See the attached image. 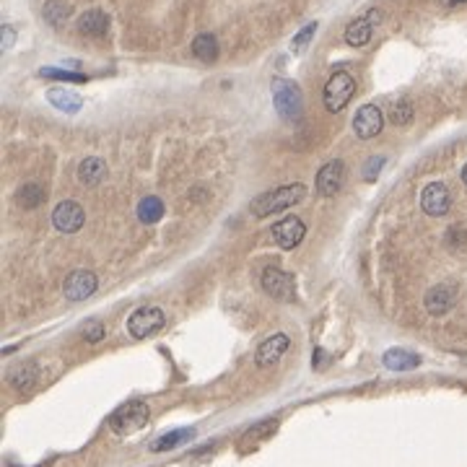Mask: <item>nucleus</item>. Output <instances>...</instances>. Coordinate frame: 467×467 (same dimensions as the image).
Here are the masks:
<instances>
[{
  "label": "nucleus",
  "instance_id": "1",
  "mask_svg": "<svg viewBox=\"0 0 467 467\" xmlns=\"http://www.w3.org/2000/svg\"><path fill=\"white\" fill-rule=\"evenodd\" d=\"M304 197H307V187H304V185H286V187L270 189V192L255 197L252 205H249V211H252V216H257V219H265V216L283 213V211H288V208H294V205L302 203Z\"/></svg>",
  "mask_w": 467,
  "mask_h": 467
},
{
  "label": "nucleus",
  "instance_id": "2",
  "mask_svg": "<svg viewBox=\"0 0 467 467\" xmlns=\"http://www.w3.org/2000/svg\"><path fill=\"white\" fill-rule=\"evenodd\" d=\"M148 418H151L148 402H143V400H128V402H122V405L106 418V426H109V431L117 434V436H130V434L141 431L143 426H148Z\"/></svg>",
  "mask_w": 467,
  "mask_h": 467
},
{
  "label": "nucleus",
  "instance_id": "3",
  "mask_svg": "<svg viewBox=\"0 0 467 467\" xmlns=\"http://www.w3.org/2000/svg\"><path fill=\"white\" fill-rule=\"evenodd\" d=\"M270 91H273V104H275V109H278V114L283 120L286 122L302 120L304 99H302V89L294 81H288V78H273Z\"/></svg>",
  "mask_w": 467,
  "mask_h": 467
},
{
  "label": "nucleus",
  "instance_id": "4",
  "mask_svg": "<svg viewBox=\"0 0 467 467\" xmlns=\"http://www.w3.org/2000/svg\"><path fill=\"white\" fill-rule=\"evenodd\" d=\"M356 94V78L346 70H338V73H332L330 81L324 83V91H322V101H324V109L332 114L343 112L348 106V101L353 99Z\"/></svg>",
  "mask_w": 467,
  "mask_h": 467
},
{
  "label": "nucleus",
  "instance_id": "5",
  "mask_svg": "<svg viewBox=\"0 0 467 467\" xmlns=\"http://www.w3.org/2000/svg\"><path fill=\"white\" fill-rule=\"evenodd\" d=\"M164 324H166V314L158 307H141V309H136L128 317V332L130 338L136 340L151 338L158 330H164Z\"/></svg>",
  "mask_w": 467,
  "mask_h": 467
},
{
  "label": "nucleus",
  "instance_id": "6",
  "mask_svg": "<svg viewBox=\"0 0 467 467\" xmlns=\"http://www.w3.org/2000/svg\"><path fill=\"white\" fill-rule=\"evenodd\" d=\"M260 286L268 296L278 299V302H294L296 299V280L291 273L280 270L275 265L265 268L263 275H260Z\"/></svg>",
  "mask_w": 467,
  "mask_h": 467
},
{
  "label": "nucleus",
  "instance_id": "7",
  "mask_svg": "<svg viewBox=\"0 0 467 467\" xmlns=\"http://www.w3.org/2000/svg\"><path fill=\"white\" fill-rule=\"evenodd\" d=\"M99 278L91 270H73L62 283V296L68 302H86L89 296L97 294Z\"/></svg>",
  "mask_w": 467,
  "mask_h": 467
},
{
  "label": "nucleus",
  "instance_id": "8",
  "mask_svg": "<svg viewBox=\"0 0 467 467\" xmlns=\"http://www.w3.org/2000/svg\"><path fill=\"white\" fill-rule=\"evenodd\" d=\"M421 208L426 216H434V219L446 216L449 208H452V195H449L446 185H441V182H431V185H426L421 192Z\"/></svg>",
  "mask_w": 467,
  "mask_h": 467
},
{
  "label": "nucleus",
  "instance_id": "9",
  "mask_svg": "<svg viewBox=\"0 0 467 467\" xmlns=\"http://www.w3.org/2000/svg\"><path fill=\"white\" fill-rule=\"evenodd\" d=\"M385 128V114L379 109L377 104H363L353 117V133L356 138H361V141H371V138H377Z\"/></svg>",
  "mask_w": 467,
  "mask_h": 467
},
{
  "label": "nucleus",
  "instance_id": "10",
  "mask_svg": "<svg viewBox=\"0 0 467 467\" xmlns=\"http://www.w3.org/2000/svg\"><path fill=\"white\" fill-rule=\"evenodd\" d=\"M343 182H346V164L335 158V161H327V164L317 172V192L322 197L338 195L343 189Z\"/></svg>",
  "mask_w": 467,
  "mask_h": 467
},
{
  "label": "nucleus",
  "instance_id": "11",
  "mask_svg": "<svg viewBox=\"0 0 467 467\" xmlns=\"http://www.w3.org/2000/svg\"><path fill=\"white\" fill-rule=\"evenodd\" d=\"M273 239L275 244L283 249H294L299 247L304 241V234H307V226H304V221L299 216H286L283 221H278L275 226L270 229Z\"/></svg>",
  "mask_w": 467,
  "mask_h": 467
},
{
  "label": "nucleus",
  "instance_id": "12",
  "mask_svg": "<svg viewBox=\"0 0 467 467\" xmlns=\"http://www.w3.org/2000/svg\"><path fill=\"white\" fill-rule=\"evenodd\" d=\"M83 221H86V213L76 200H62L53 213V226L60 234H76L81 231Z\"/></svg>",
  "mask_w": 467,
  "mask_h": 467
},
{
  "label": "nucleus",
  "instance_id": "13",
  "mask_svg": "<svg viewBox=\"0 0 467 467\" xmlns=\"http://www.w3.org/2000/svg\"><path fill=\"white\" fill-rule=\"evenodd\" d=\"M288 346H291V338H288L286 332H275V335H270V338H265L263 343H260V348H257V353H255V363L260 369H268V366L278 363L280 358H283Z\"/></svg>",
  "mask_w": 467,
  "mask_h": 467
},
{
  "label": "nucleus",
  "instance_id": "14",
  "mask_svg": "<svg viewBox=\"0 0 467 467\" xmlns=\"http://www.w3.org/2000/svg\"><path fill=\"white\" fill-rule=\"evenodd\" d=\"M379 21H382V11L371 8L366 16H361V18H356V21L348 23V26H346V42L351 47L369 45L371 34H374V26H377Z\"/></svg>",
  "mask_w": 467,
  "mask_h": 467
},
{
  "label": "nucleus",
  "instance_id": "15",
  "mask_svg": "<svg viewBox=\"0 0 467 467\" xmlns=\"http://www.w3.org/2000/svg\"><path fill=\"white\" fill-rule=\"evenodd\" d=\"M454 302H457V288H454L452 283H439V286L431 288L429 294H426V299H423L426 312L434 317L446 314V312L454 307Z\"/></svg>",
  "mask_w": 467,
  "mask_h": 467
},
{
  "label": "nucleus",
  "instance_id": "16",
  "mask_svg": "<svg viewBox=\"0 0 467 467\" xmlns=\"http://www.w3.org/2000/svg\"><path fill=\"white\" fill-rule=\"evenodd\" d=\"M39 382V363L37 361H18L8 369V385L16 392H31Z\"/></svg>",
  "mask_w": 467,
  "mask_h": 467
},
{
  "label": "nucleus",
  "instance_id": "17",
  "mask_svg": "<svg viewBox=\"0 0 467 467\" xmlns=\"http://www.w3.org/2000/svg\"><path fill=\"white\" fill-rule=\"evenodd\" d=\"M278 426H280V421L278 418H265V421H257L255 426H249L247 431H244V436H241V444H239V449L241 452H247L249 446L255 449L257 444H263V441H268V439L278 431Z\"/></svg>",
  "mask_w": 467,
  "mask_h": 467
},
{
  "label": "nucleus",
  "instance_id": "18",
  "mask_svg": "<svg viewBox=\"0 0 467 467\" xmlns=\"http://www.w3.org/2000/svg\"><path fill=\"white\" fill-rule=\"evenodd\" d=\"M106 29H109V16L99 8H91L78 18V31L86 37H101V34H106Z\"/></svg>",
  "mask_w": 467,
  "mask_h": 467
},
{
  "label": "nucleus",
  "instance_id": "19",
  "mask_svg": "<svg viewBox=\"0 0 467 467\" xmlns=\"http://www.w3.org/2000/svg\"><path fill=\"white\" fill-rule=\"evenodd\" d=\"M104 177H106V164L97 156L83 158L81 166H78V182L86 185V187H97Z\"/></svg>",
  "mask_w": 467,
  "mask_h": 467
},
{
  "label": "nucleus",
  "instance_id": "20",
  "mask_svg": "<svg viewBox=\"0 0 467 467\" xmlns=\"http://www.w3.org/2000/svg\"><path fill=\"white\" fill-rule=\"evenodd\" d=\"M47 99H50V104H53L55 109H60V112H65V114H76L83 106V99L70 89H50L47 91Z\"/></svg>",
  "mask_w": 467,
  "mask_h": 467
},
{
  "label": "nucleus",
  "instance_id": "21",
  "mask_svg": "<svg viewBox=\"0 0 467 467\" xmlns=\"http://www.w3.org/2000/svg\"><path fill=\"white\" fill-rule=\"evenodd\" d=\"M385 366L390 371H410L415 366H421V358L410 351H402V348H392L385 353Z\"/></svg>",
  "mask_w": 467,
  "mask_h": 467
},
{
  "label": "nucleus",
  "instance_id": "22",
  "mask_svg": "<svg viewBox=\"0 0 467 467\" xmlns=\"http://www.w3.org/2000/svg\"><path fill=\"white\" fill-rule=\"evenodd\" d=\"M192 55H195L197 60L213 62L219 57V39L213 37V34H208V31L197 34V37L192 39Z\"/></svg>",
  "mask_w": 467,
  "mask_h": 467
},
{
  "label": "nucleus",
  "instance_id": "23",
  "mask_svg": "<svg viewBox=\"0 0 467 467\" xmlns=\"http://www.w3.org/2000/svg\"><path fill=\"white\" fill-rule=\"evenodd\" d=\"M189 439H195V429H177V431H169L164 436H158L156 441L151 444V452H169V449H177L180 444L189 441Z\"/></svg>",
  "mask_w": 467,
  "mask_h": 467
},
{
  "label": "nucleus",
  "instance_id": "24",
  "mask_svg": "<svg viewBox=\"0 0 467 467\" xmlns=\"http://www.w3.org/2000/svg\"><path fill=\"white\" fill-rule=\"evenodd\" d=\"M16 203L23 211H34V208H39V205L45 203V189L39 187V185H34V182H29V185H23L16 192Z\"/></svg>",
  "mask_w": 467,
  "mask_h": 467
},
{
  "label": "nucleus",
  "instance_id": "25",
  "mask_svg": "<svg viewBox=\"0 0 467 467\" xmlns=\"http://www.w3.org/2000/svg\"><path fill=\"white\" fill-rule=\"evenodd\" d=\"M138 219L143 224H156V221L164 219V203L158 200L156 195H148L138 203Z\"/></svg>",
  "mask_w": 467,
  "mask_h": 467
},
{
  "label": "nucleus",
  "instance_id": "26",
  "mask_svg": "<svg viewBox=\"0 0 467 467\" xmlns=\"http://www.w3.org/2000/svg\"><path fill=\"white\" fill-rule=\"evenodd\" d=\"M42 16H45V21L50 23V26H60L70 16V8L65 6L62 0H50V3L42 8Z\"/></svg>",
  "mask_w": 467,
  "mask_h": 467
},
{
  "label": "nucleus",
  "instance_id": "27",
  "mask_svg": "<svg viewBox=\"0 0 467 467\" xmlns=\"http://www.w3.org/2000/svg\"><path fill=\"white\" fill-rule=\"evenodd\" d=\"M413 117H415V109H413V104H410L407 99L397 101V104L390 109V122L392 125H397V128H407V125L413 122Z\"/></svg>",
  "mask_w": 467,
  "mask_h": 467
},
{
  "label": "nucleus",
  "instance_id": "28",
  "mask_svg": "<svg viewBox=\"0 0 467 467\" xmlns=\"http://www.w3.org/2000/svg\"><path fill=\"white\" fill-rule=\"evenodd\" d=\"M39 76L55 78V81H65V83H86L89 81V76H83V73H70V70H62V68H42L39 70Z\"/></svg>",
  "mask_w": 467,
  "mask_h": 467
},
{
  "label": "nucleus",
  "instance_id": "29",
  "mask_svg": "<svg viewBox=\"0 0 467 467\" xmlns=\"http://www.w3.org/2000/svg\"><path fill=\"white\" fill-rule=\"evenodd\" d=\"M314 34H317V21H314V23H307V26H304V29L299 31V34H296V37H294V42H291V50H294L296 55L304 53V50H307V45H309V42H312V37H314Z\"/></svg>",
  "mask_w": 467,
  "mask_h": 467
},
{
  "label": "nucleus",
  "instance_id": "30",
  "mask_svg": "<svg viewBox=\"0 0 467 467\" xmlns=\"http://www.w3.org/2000/svg\"><path fill=\"white\" fill-rule=\"evenodd\" d=\"M387 158L385 156H371L366 164H363V180L366 182H377L379 172H382V166H385Z\"/></svg>",
  "mask_w": 467,
  "mask_h": 467
},
{
  "label": "nucleus",
  "instance_id": "31",
  "mask_svg": "<svg viewBox=\"0 0 467 467\" xmlns=\"http://www.w3.org/2000/svg\"><path fill=\"white\" fill-rule=\"evenodd\" d=\"M83 338L89 340V343H99V340L104 338V324L99 322V319H91V322L83 324Z\"/></svg>",
  "mask_w": 467,
  "mask_h": 467
},
{
  "label": "nucleus",
  "instance_id": "32",
  "mask_svg": "<svg viewBox=\"0 0 467 467\" xmlns=\"http://www.w3.org/2000/svg\"><path fill=\"white\" fill-rule=\"evenodd\" d=\"M16 42V31L13 26H3V50H11Z\"/></svg>",
  "mask_w": 467,
  "mask_h": 467
},
{
  "label": "nucleus",
  "instance_id": "33",
  "mask_svg": "<svg viewBox=\"0 0 467 467\" xmlns=\"http://www.w3.org/2000/svg\"><path fill=\"white\" fill-rule=\"evenodd\" d=\"M462 182H465V185H467V164L462 166Z\"/></svg>",
  "mask_w": 467,
  "mask_h": 467
}]
</instances>
